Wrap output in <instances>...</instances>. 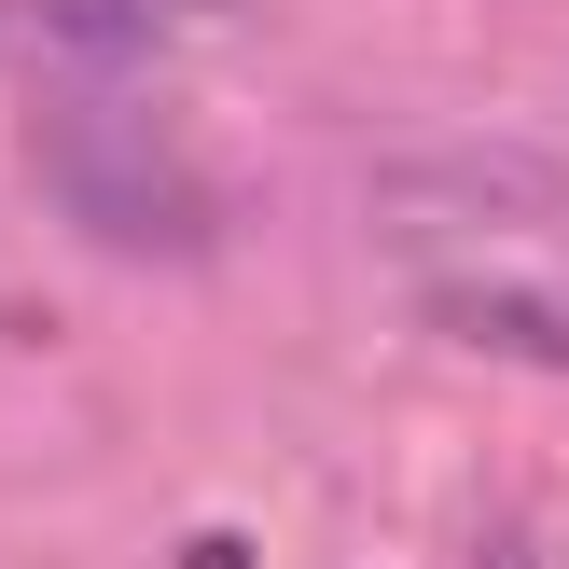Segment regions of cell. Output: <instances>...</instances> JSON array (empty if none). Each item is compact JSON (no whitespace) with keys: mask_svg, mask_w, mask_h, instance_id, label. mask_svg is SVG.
<instances>
[{"mask_svg":"<svg viewBox=\"0 0 569 569\" xmlns=\"http://www.w3.org/2000/svg\"><path fill=\"white\" fill-rule=\"evenodd\" d=\"M42 194L126 264H194L222 237V181L181 153V126H153L126 98H70L42 126Z\"/></svg>","mask_w":569,"mask_h":569,"instance_id":"cell-1","label":"cell"},{"mask_svg":"<svg viewBox=\"0 0 569 569\" xmlns=\"http://www.w3.org/2000/svg\"><path fill=\"white\" fill-rule=\"evenodd\" d=\"M376 209L389 222H417V237H445V222H556L569 209V181H556V167L542 153H431V167H389V181H376Z\"/></svg>","mask_w":569,"mask_h":569,"instance_id":"cell-2","label":"cell"},{"mask_svg":"<svg viewBox=\"0 0 569 569\" xmlns=\"http://www.w3.org/2000/svg\"><path fill=\"white\" fill-rule=\"evenodd\" d=\"M431 320L459 333V348H487V361L569 376V292L556 278H431Z\"/></svg>","mask_w":569,"mask_h":569,"instance_id":"cell-3","label":"cell"},{"mask_svg":"<svg viewBox=\"0 0 569 569\" xmlns=\"http://www.w3.org/2000/svg\"><path fill=\"white\" fill-rule=\"evenodd\" d=\"M194 14H222V0H42V28L70 56H139V42H167V28H194Z\"/></svg>","mask_w":569,"mask_h":569,"instance_id":"cell-4","label":"cell"},{"mask_svg":"<svg viewBox=\"0 0 569 569\" xmlns=\"http://www.w3.org/2000/svg\"><path fill=\"white\" fill-rule=\"evenodd\" d=\"M472 569H556L542 542H487V556H472Z\"/></svg>","mask_w":569,"mask_h":569,"instance_id":"cell-5","label":"cell"},{"mask_svg":"<svg viewBox=\"0 0 569 569\" xmlns=\"http://www.w3.org/2000/svg\"><path fill=\"white\" fill-rule=\"evenodd\" d=\"M181 569H250V556H237V542H194V556H181Z\"/></svg>","mask_w":569,"mask_h":569,"instance_id":"cell-6","label":"cell"}]
</instances>
